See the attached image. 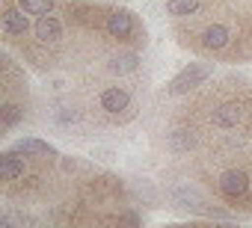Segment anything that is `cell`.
Here are the masks:
<instances>
[{"mask_svg":"<svg viewBox=\"0 0 252 228\" xmlns=\"http://www.w3.org/2000/svg\"><path fill=\"white\" fill-rule=\"evenodd\" d=\"M104 33L116 42H131L137 39L140 45H146V27H140L137 15L131 9H110L104 15Z\"/></svg>","mask_w":252,"mask_h":228,"instance_id":"6da1fadb","label":"cell"},{"mask_svg":"<svg viewBox=\"0 0 252 228\" xmlns=\"http://www.w3.org/2000/svg\"><path fill=\"white\" fill-rule=\"evenodd\" d=\"M211 74H214V62H190L166 83V92L169 95H187V92L199 89Z\"/></svg>","mask_w":252,"mask_h":228,"instance_id":"7a4b0ae2","label":"cell"},{"mask_svg":"<svg viewBox=\"0 0 252 228\" xmlns=\"http://www.w3.org/2000/svg\"><path fill=\"white\" fill-rule=\"evenodd\" d=\"M217 187H220L222 199H228V201H240V199H246V196H249L252 181H249V175H246L243 169H225V172L220 175Z\"/></svg>","mask_w":252,"mask_h":228,"instance_id":"3957f363","label":"cell"},{"mask_svg":"<svg viewBox=\"0 0 252 228\" xmlns=\"http://www.w3.org/2000/svg\"><path fill=\"white\" fill-rule=\"evenodd\" d=\"M169 199H172V207L187 210V213H205V207H208L205 196H202L196 187H190V184L172 187V190H169Z\"/></svg>","mask_w":252,"mask_h":228,"instance_id":"277c9868","label":"cell"},{"mask_svg":"<svg viewBox=\"0 0 252 228\" xmlns=\"http://www.w3.org/2000/svg\"><path fill=\"white\" fill-rule=\"evenodd\" d=\"M0 30H3L6 39H21L30 33V21H27V12L21 6H6L3 15H0Z\"/></svg>","mask_w":252,"mask_h":228,"instance_id":"5b68a950","label":"cell"},{"mask_svg":"<svg viewBox=\"0 0 252 228\" xmlns=\"http://www.w3.org/2000/svg\"><path fill=\"white\" fill-rule=\"evenodd\" d=\"M240 119H243V104H240V101H222V104H217L214 113H211V125H214V128H222V131L237 128Z\"/></svg>","mask_w":252,"mask_h":228,"instance_id":"8992f818","label":"cell"},{"mask_svg":"<svg viewBox=\"0 0 252 228\" xmlns=\"http://www.w3.org/2000/svg\"><path fill=\"white\" fill-rule=\"evenodd\" d=\"M98 101H101V110L110 113V116H119V113L131 110V92L122 89V86H107Z\"/></svg>","mask_w":252,"mask_h":228,"instance_id":"52a82bcc","label":"cell"},{"mask_svg":"<svg viewBox=\"0 0 252 228\" xmlns=\"http://www.w3.org/2000/svg\"><path fill=\"white\" fill-rule=\"evenodd\" d=\"M18 178H24V157L15 148L0 151V181L3 184H15Z\"/></svg>","mask_w":252,"mask_h":228,"instance_id":"ba28073f","label":"cell"},{"mask_svg":"<svg viewBox=\"0 0 252 228\" xmlns=\"http://www.w3.org/2000/svg\"><path fill=\"white\" fill-rule=\"evenodd\" d=\"M33 33H36V39H39L42 45H57V42L63 39V21H60L54 12H48V15H39V18H36V27H33Z\"/></svg>","mask_w":252,"mask_h":228,"instance_id":"9c48e42d","label":"cell"},{"mask_svg":"<svg viewBox=\"0 0 252 228\" xmlns=\"http://www.w3.org/2000/svg\"><path fill=\"white\" fill-rule=\"evenodd\" d=\"M231 45V33H228V27L225 24H208L205 30H202V48L205 51H225Z\"/></svg>","mask_w":252,"mask_h":228,"instance_id":"30bf717a","label":"cell"},{"mask_svg":"<svg viewBox=\"0 0 252 228\" xmlns=\"http://www.w3.org/2000/svg\"><path fill=\"white\" fill-rule=\"evenodd\" d=\"M12 148H15V151H21L24 157H60V151H57L51 142L39 140V137H24V140L12 142Z\"/></svg>","mask_w":252,"mask_h":228,"instance_id":"8fae6325","label":"cell"},{"mask_svg":"<svg viewBox=\"0 0 252 228\" xmlns=\"http://www.w3.org/2000/svg\"><path fill=\"white\" fill-rule=\"evenodd\" d=\"M166 145H169V151L184 154V151H190V148L196 145V137H193L190 128H175V131L166 134Z\"/></svg>","mask_w":252,"mask_h":228,"instance_id":"7c38bea8","label":"cell"},{"mask_svg":"<svg viewBox=\"0 0 252 228\" xmlns=\"http://www.w3.org/2000/svg\"><path fill=\"white\" fill-rule=\"evenodd\" d=\"M137 65H140V54L137 51H125V54L110 59V71L113 74H131V71H137Z\"/></svg>","mask_w":252,"mask_h":228,"instance_id":"4fadbf2b","label":"cell"},{"mask_svg":"<svg viewBox=\"0 0 252 228\" xmlns=\"http://www.w3.org/2000/svg\"><path fill=\"white\" fill-rule=\"evenodd\" d=\"M21 119H24V107H18V104H12V101H3V107H0V128H3V131H12Z\"/></svg>","mask_w":252,"mask_h":228,"instance_id":"5bb4252c","label":"cell"},{"mask_svg":"<svg viewBox=\"0 0 252 228\" xmlns=\"http://www.w3.org/2000/svg\"><path fill=\"white\" fill-rule=\"evenodd\" d=\"M199 9V0H166V12L175 18H190Z\"/></svg>","mask_w":252,"mask_h":228,"instance_id":"9a60e30c","label":"cell"},{"mask_svg":"<svg viewBox=\"0 0 252 228\" xmlns=\"http://www.w3.org/2000/svg\"><path fill=\"white\" fill-rule=\"evenodd\" d=\"M18 6L27 12V15H48V12H54V0H18Z\"/></svg>","mask_w":252,"mask_h":228,"instance_id":"2e32d148","label":"cell"},{"mask_svg":"<svg viewBox=\"0 0 252 228\" xmlns=\"http://www.w3.org/2000/svg\"><path fill=\"white\" fill-rule=\"evenodd\" d=\"M80 119V110H74V107H57L54 110V122L57 125H74Z\"/></svg>","mask_w":252,"mask_h":228,"instance_id":"e0dca14e","label":"cell"},{"mask_svg":"<svg viewBox=\"0 0 252 228\" xmlns=\"http://www.w3.org/2000/svg\"><path fill=\"white\" fill-rule=\"evenodd\" d=\"M107 222H125V225H143V213H137V210H122V213H116V216H110Z\"/></svg>","mask_w":252,"mask_h":228,"instance_id":"ac0fdd59","label":"cell"},{"mask_svg":"<svg viewBox=\"0 0 252 228\" xmlns=\"http://www.w3.org/2000/svg\"><path fill=\"white\" fill-rule=\"evenodd\" d=\"M60 166H63V172H68V175H74V172L83 169V163H80L77 157H60Z\"/></svg>","mask_w":252,"mask_h":228,"instance_id":"d6986e66","label":"cell"},{"mask_svg":"<svg viewBox=\"0 0 252 228\" xmlns=\"http://www.w3.org/2000/svg\"><path fill=\"white\" fill-rule=\"evenodd\" d=\"M0 225L9 228V225H12V216H9V213H3V216H0Z\"/></svg>","mask_w":252,"mask_h":228,"instance_id":"ffe728a7","label":"cell"}]
</instances>
